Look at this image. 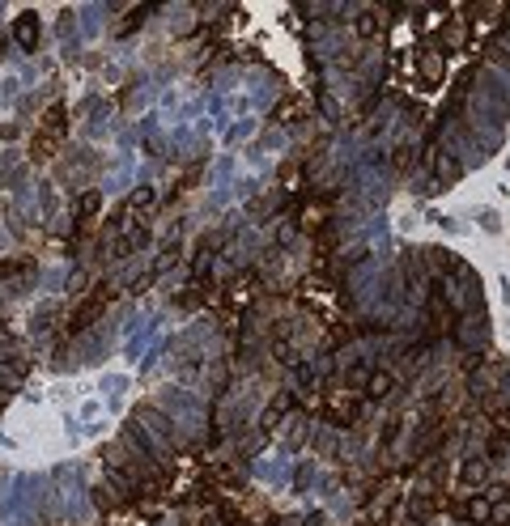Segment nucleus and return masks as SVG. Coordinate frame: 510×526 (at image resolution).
<instances>
[{
    "mask_svg": "<svg viewBox=\"0 0 510 526\" xmlns=\"http://www.w3.org/2000/svg\"><path fill=\"white\" fill-rule=\"evenodd\" d=\"M459 518H464V522H472V526L493 522V496H468L464 505H459Z\"/></svg>",
    "mask_w": 510,
    "mask_h": 526,
    "instance_id": "obj_1",
    "label": "nucleus"
},
{
    "mask_svg": "<svg viewBox=\"0 0 510 526\" xmlns=\"http://www.w3.org/2000/svg\"><path fill=\"white\" fill-rule=\"evenodd\" d=\"M13 34L21 43V52H39V13H21L17 26H13Z\"/></svg>",
    "mask_w": 510,
    "mask_h": 526,
    "instance_id": "obj_2",
    "label": "nucleus"
},
{
    "mask_svg": "<svg viewBox=\"0 0 510 526\" xmlns=\"http://www.w3.org/2000/svg\"><path fill=\"white\" fill-rule=\"evenodd\" d=\"M353 30H357V39H379L383 34V17L374 13V9H357V17H353Z\"/></svg>",
    "mask_w": 510,
    "mask_h": 526,
    "instance_id": "obj_3",
    "label": "nucleus"
},
{
    "mask_svg": "<svg viewBox=\"0 0 510 526\" xmlns=\"http://www.w3.org/2000/svg\"><path fill=\"white\" fill-rule=\"evenodd\" d=\"M485 480H489V463H485V459H468L464 467H459V484H468V488H480Z\"/></svg>",
    "mask_w": 510,
    "mask_h": 526,
    "instance_id": "obj_4",
    "label": "nucleus"
},
{
    "mask_svg": "<svg viewBox=\"0 0 510 526\" xmlns=\"http://www.w3.org/2000/svg\"><path fill=\"white\" fill-rule=\"evenodd\" d=\"M392 386H396V378L387 369H374L370 378H366V399H387L392 395Z\"/></svg>",
    "mask_w": 510,
    "mask_h": 526,
    "instance_id": "obj_5",
    "label": "nucleus"
},
{
    "mask_svg": "<svg viewBox=\"0 0 510 526\" xmlns=\"http://www.w3.org/2000/svg\"><path fill=\"white\" fill-rule=\"evenodd\" d=\"M459 174H464V166H459V157L455 153H438V183L447 187V183H455Z\"/></svg>",
    "mask_w": 510,
    "mask_h": 526,
    "instance_id": "obj_6",
    "label": "nucleus"
},
{
    "mask_svg": "<svg viewBox=\"0 0 510 526\" xmlns=\"http://www.w3.org/2000/svg\"><path fill=\"white\" fill-rule=\"evenodd\" d=\"M98 204H103L98 191H85V195H81V204H77V225H89L94 217H98Z\"/></svg>",
    "mask_w": 510,
    "mask_h": 526,
    "instance_id": "obj_7",
    "label": "nucleus"
},
{
    "mask_svg": "<svg viewBox=\"0 0 510 526\" xmlns=\"http://www.w3.org/2000/svg\"><path fill=\"white\" fill-rule=\"evenodd\" d=\"M277 119H281V123H298V119H306V102H302V98H285L281 111H277Z\"/></svg>",
    "mask_w": 510,
    "mask_h": 526,
    "instance_id": "obj_8",
    "label": "nucleus"
},
{
    "mask_svg": "<svg viewBox=\"0 0 510 526\" xmlns=\"http://www.w3.org/2000/svg\"><path fill=\"white\" fill-rule=\"evenodd\" d=\"M153 199H158V191H153L149 183H145V187H136V191H132V199H128V208H149Z\"/></svg>",
    "mask_w": 510,
    "mask_h": 526,
    "instance_id": "obj_9",
    "label": "nucleus"
},
{
    "mask_svg": "<svg viewBox=\"0 0 510 526\" xmlns=\"http://www.w3.org/2000/svg\"><path fill=\"white\" fill-rule=\"evenodd\" d=\"M493 433H498V437L510 446V408H502V412L493 416Z\"/></svg>",
    "mask_w": 510,
    "mask_h": 526,
    "instance_id": "obj_10",
    "label": "nucleus"
},
{
    "mask_svg": "<svg viewBox=\"0 0 510 526\" xmlns=\"http://www.w3.org/2000/svg\"><path fill=\"white\" fill-rule=\"evenodd\" d=\"M493 526H510V496L493 501Z\"/></svg>",
    "mask_w": 510,
    "mask_h": 526,
    "instance_id": "obj_11",
    "label": "nucleus"
},
{
    "mask_svg": "<svg viewBox=\"0 0 510 526\" xmlns=\"http://www.w3.org/2000/svg\"><path fill=\"white\" fill-rule=\"evenodd\" d=\"M408 162H412V144H396L392 166H396V170H408Z\"/></svg>",
    "mask_w": 510,
    "mask_h": 526,
    "instance_id": "obj_12",
    "label": "nucleus"
},
{
    "mask_svg": "<svg viewBox=\"0 0 510 526\" xmlns=\"http://www.w3.org/2000/svg\"><path fill=\"white\" fill-rule=\"evenodd\" d=\"M5 56H9V43H0V64H5Z\"/></svg>",
    "mask_w": 510,
    "mask_h": 526,
    "instance_id": "obj_13",
    "label": "nucleus"
}]
</instances>
